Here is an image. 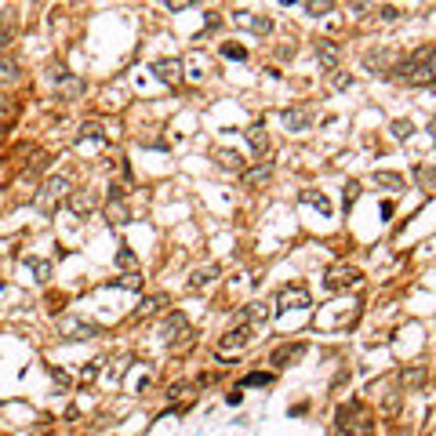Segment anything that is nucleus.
I'll return each mask as SVG.
<instances>
[{
    "label": "nucleus",
    "instance_id": "1",
    "mask_svg": "<svg viewBox=\"0 0 436 436\" xmlns=\"http://www.w3.org/2000/svg\"><path fill=\"white\" fill-rule=\"evenodd\" d=\"M160 338L168 342L171 349H182V345H189V342H193V327H189L186 313H168V316H164Z\"/></svg>",
    "mask_w": 436,
    "mask_h": 436
},
{
    "label": "nucleus",
    "instance_id": "2",
    "mask_svg": "<svg viewBox=\"0 0 436 436\" xmlns=\"http://www.w3.org/2000/svg\"><path fill=\"white\" fill-rule=\"evenodd\" d=\"M254 324H243V320H237V327H229L222 338H218V353H237V349H243L251 338H254Z\"/></svg>",
    "mask_w": 436,
    "mask_h": 436
},
{
    "label": "nucleus",
    "instance_id": "3",
    "mask_svg": "<svg viewBox=\"0 0 436 436\" xmlns=\"http://www.w3.org/2000/svg\"><path fill=\"white\" fill-rule=\"evenodd\" d=\"M316 120V106H309V102H302V106H291L284 109V127L294 135H302V131H309Z\"/></svg>",
    "mask_w": 436,
    "mask_h": 436
},
{
    "label": "nucleus",
    "instance_id": "4",
    "mask_svg": "<svg viewBox=\"0 0 436 436\" xmlns=\"http://www.w3.org/2000/svg\"><path fill=\"white\" fill-rule=\"evenodd\" d=\"M309 305H313V294L305 284H287L276 294V309H309Z\"/></svg>",
    "mask_w": 436,
    "mask_h": 436
},
{
    "label": "nucleus",
    "instance_id": "5",
    "mask_svg": "<svg viewBox=\"0 0 436 436\" xmlns=\"http://www.w3.org/2000/svg\"><path fill=\"white\" fill-rule=\"evenodd\" d=\"M106 222H109V226H127V222H131V208H127V200H124V189H120V186H113V189H109V200H106Z\"/></svg>",
    "mask_w": 436,
    "mask_h": 436
},
{
    "label": "nucleus",
    "instance_id": "6",
    "mask_svg": "<svg viewBox=\"0 0 436 436\" xmlns=\"http://www.w3.org/2000/svg\"><path fill=\"white\" fill-rule=\"evenodd\" d=\"M353 284H360V269H356V265H331L327 276H324V287L327 291H345V287H353Z\"/></svg>",
    "mask_w": 436,
    "mask_h": 436
},
{
    "label": "nucleus",
    "instance_id": "7",
    "mask_svg": "<svg viewBox=\"0 0 436 436\" xmlns=\"http://www.w3.org/2000/svg\"><path fill=\"white\" fill-rule=\"evenodd\" d=\"M58 335L66 342H87L98 335V324H87V320H58Z\"/></svg>",
    "mask_w": 436,
    "mask_h": 436
},
{
    "label": "nucleus",
    "instance_id": "8",
    "mask_svg": "<svg viewBox=\"0 0 436 436\" xmlns=\"http://www.w3.org/2000/svg\"><path fill=\"white\" fill-rule=\"evenodd\" d=\"M98 193H95V189H73V193L66 197V208L76 215V218H87V215H91L95 208H98Z\"/></svg>",
    "mask_w": 436,
    "mask_h": 436
},
{
    "label": "nucleus",
    "instance_id": "9",
    "mask_svg": "<svg viewBox=\"0 0 436 436\" xmlns=\"http://www.w3.org/2000/svg\"><path fill=\"white\" fill-rule=\"evenodd\" d=\"M273 313H276V305H273V302H248V305L240 309V320H243V324L262 327V324H265V320L273 316Z\"/></svg>",
    "mask_w": 436,
    "mask_h": 436
},
{
    "label": "nucleus",
    "instance_id": "10",
    "mask_svg": "<svg viewBox=\"0 0 436 436\" xmlns=\"http://www.w3.org/2000/svg\"><path fill=\"white\" fill-rule=\"evenodd\" d=\"M153 73L164 84H182V58H157L153 62Z\"/></svg>",
    "mask_w": 436,
    "mask_h": 436
},
{
    "label": "nucleus",
    "instance_id": "11",
    "mask_svg": "<svg viewBox=\"0 0 436 436\" xmlns=\"http://www.w3.org/2000/svg\"><path fill=\"white\" fill-rule=\"evenodd\" d=\"M316 58H320V66H324V69H338L342 47L335 41H327V36H320V41H316Z\"/></svg>",
    "mask_w": 436,
    "mask_h": 436
},
{
    "label": "nucleus",
    "instance_id": "12",
    "mask_svg": "<svg viewBox=\"0 0 436 436\" xmlns=\"http://www.w3.org/2000/svg\"><path fill=\"white\" fill-rule=\"evenodd\" d=\"M243 175V186L248 189H262V186H269V178H273V164H254V168H243L240 171Z\"/></svg>",
    "mask_w": 436,
    "mask_h": 436
},
{
    "label": "nucleus",
    "instance_id": "13",
    "mask_svg": "<svg viewBox=\"0 0 436 436\" xmlns=\"http://www.w3.org/2000/svg\"><path fill=\"white\" fill-rule=\"evenodd\" d=\"M69 189V175H51L44 182V193H41V208H51V200L62 197Z\"/></svg>",
    "mask_w": 436,
    "mask_h": 436
},
{
    "label": "nucleus",
    "instance_id": "14",
    "mask_svg": "<svg viewBox=\"0 0 436 436\" xmlns=\"http://www.w3.org/2000/svg\"><path fill=\"white\" fill-rule=\"evenodd\" d=\"M371 182H375L378 189H389V193H400V189L407 186V178L400 171H375V175H371Z\"/></svg>",
    "mask_w": 436,
    "mask_h": 436
},
{
    "label": "nucleus",
    "instance_id": "15",
    "mask_svg": "<svg viewBox=\"0 0 436 436\" xmlns=\"http://www.w3.org/2000/svg\"><path fill=\"white\" fill-rule=\"evenodd\" d=\"M243 138L251 142V149L259 153V157H265V153H269V135H265L262 124H248V127H243Z\"/></svg>",
    "mask_w": 436,
    "mask_h": 436
},
{
    "label": "nucleus",
    "instance_id": "16",
    "mask_svg": "<svg viewBox=\"0 0 436 436\" xmlns=\"http://www.w3.org/2000/svg\"><path fill=\"white\" fill-rule=\"evenodd\" d=\"M211 280H218V265H197L193 273H189V291H200V287H208Z\"/></svg>",
    "mask_w": 436,
    "mask_h": 436
},
{
    "label": "nucleus",
    "instance_id": "17",
    "mask_svg": "<svg viewBox=\"0 0 436 436\" xmlns=\"http://www.w3.org/2000/svg\"><path fill=\"white\" fill-rule=\"evenodd\" d=\"M233 19L240 25H248L251 33H273V19H265V15H248V11H237Z\"/></svg>",
    "mask_w": 436,
    "mask_h": 436
},
{
    "label": "nucleus",
    "instance_id": "18",
    "mask_svg": "<svg viewBox=\"0 0 436 436\" xmlns=\"http://www.w3.org/2000/svg\"><path fill=\"white\" fill-rule=\"evenodd\" d=\"M84 91H87V84L80 80V76H62V87H58V98H62V102L80 98Z\"/></svg>",
    "mask_w": 436,
    "mask_h": 436
},
{
    "label": "nucleus",
    "instance_id": "19",
    "mask_svg": "<svg viewBox=\"0 0 436 436\" xmlns=\"http://www.w3.org/2000/svg\"><path fill=\"white\" fill-rule=\"evenodd\" d=\"M215 160H218V168H222V171H233V175L243 171V157H240L237 149H218Z\"/></svg>",
    "mask_w": 436,
    "mask_h": 436
},
{
    "label": "nucleus",
    "instance_id": "20",
    "mask_svg": "<svg viewBox=\"0 0 436 436\" xmlns=\"http://www.w3.org/2000/svg\"><path fill=\"white\" fill-rule=\"evenodd\" d=\"M302 353H305V342H294V345H280V349L273 353V364H276V367H287L291 360H298Z\"/></svg>",
    "mask_w": 436,
    "mask_h": 436
},
{
    "label": "nucleus",
    "instance_id": "21",
    "mask_svg": "<svg viewBox=\"0 0 436 436\" xmlns=\"http://www.w3.org/2000/svg\"><path fill=\"white\" fill-rule=\"evenodd\" d=\"M164 302H168V298H164V294H149V298H146L142 305H138V309H135L131 316H135V320H146V316H157V313H160V305H164Z\"/></svg>",
    "mask_w": 436,
    "mask_h": 436
},
{
    "label": "nucleus",
    "instance_id": "22",
    "mask_svg": "<svg viewBox=\"0 0 436 436\" xmlns=\"http://www.w3.org/2000/svg\"><path fill=\"white\" fill-rule=\"evenodd\" d=\"M117 269H124V273H138V259H135V251L127 248V243L117 251Z\"/></svg>",
    "mask_w": 436,
    "mask_h": 436
},
{
    "label": "nucleus",
    "instance_id": "23",
    "mask_svg": "<svg viewBox=\"0 0 436 436\" xmlns=\"http://www.w3.org/2000/svg\"><path fill=\"white\" fill-rule=\"evenodd\" d=\"M400 378H404V386H407V393H411V389H418V386H422V382H426V367H422V364H415L411 371H407V367H404V375H400Z\"/></svg>",
    "mask_w": 436,
    "mask_h": 436
},
{
    "label": "nucleus",
    "instance_id": "24",
    "mask_svg": "<svg viewBox=\"0 0 436 436\" xmlns=\"http://www.w3.org/2000/svg\"><path fill=\"white\" fill-rule=\"evenodd\" d=\"M302 204H313V208H320L324 215H331V200L324 197V193H313V189H302V197H298Z\"/></svg>",
    "mask_w": 436,
    "mask_h": 436
},
{
    "label": "nucleus",
    "instance_id": "25",
    "mask_svg": "<svg viewBox=\"0 0 436 436\" xmlns=\"http://www.w3.org/2000/svg\"><path fill=\"white\" fill-rule=\"evenodd\" d=\"M415 178L422 189H436V168H426V164H418L415 168Z\"/></svg>",
    "mask_w": 436,
    "mask_h": 436
},
{
    "label": "nucleus",
    "instance_id": "26",
    "mask_svg": "<svg viewBox=\"0 0 436 436\" xmlns=\"http://www.w3.org/2000/svg\"><path fill=\"white\" fill-rule=\"evenodd\" d=\"M19 80V62L15 58H0V84Z\"/></svg>",
    "mask_w": 436,
    "mask_h": 436
},
{
    "label": "nucleus",
    "instance_id": "27",
    "mask_svg": "<svg viewBox=\"0 0 436 436\" xmlns=\"http://www.w3.org/2000/svg\"><path fill=\"white\" fill-rule=\"evenodd\" d=\"M389 131H393V138H400V142H404V138L415 135V124H411V120H393Z\"/></svg>",
    "mask_w": 436,
    "mask_h": 436
},
{
    "label": "nucleus",
    "instance_id": "28",
    "mask_svg": "<svg viewBox=\"0 0 436 436\" xmlns=\"http://www.w3.org/2000/svg\"><path fill=\"white\" fill-rule=\"evenodd\" d=\"M302 4H305L309 15H327V11L335 8V0H302Z\"/></svg>",
    "mask_w": 436,
    "mask_h": 436
},
{
    "label": "nucleus",
    "instance_id": "29",
    "mask_svg": "<svg viewBox=\"0 0 436 436\" xmlns=\"http://www.w3.org/2000/svg\"><path fill=\"white\" fill-rule=\"evenodd\" d=\"M30 265H33L36 280H41V284H47V280H51V262H44V259H30Z\"/></svg>",
    "mask_w": 436,
    "mask_h": 436
},
{
    "label": "nucleus",
    "instance_id": "30",
    "mask_svg": "<svg viewBox=\"0 0 436 436\" xmlns=\"http://www.w3.org/2000/svg\"><path fill=\"white\" fill-rule=\"evenodd\" d=\"M342 197H345V208H353L356 197H360V182H353V178H349V182H345V189H342Z\"/></svg>",
    "mask_w": 436,
    "mask_h": 436
},
{
    "label": "nucleus",
    "instance_id": "31",
    "mask_svg": "<svg viewBox=\"0 0 436 436\" xmlns=\"http://www.w3.org/2000/svg\"><path fill=\"white\" fill-rule=\"evenodd\" d=\"M117 284H120V287H127V291H138V287H142V276H138V273H124V276L117 280Z\"/></svg>",
    "mask_w": 436,
    "mask_h": 436
},
{
    "label": "nucleus",
    "instance_id": "32",
    "mask_svg": "<svg viewBox=\"0 0 436 436\" xmlns=\"http://www.w3.org/2000/svg\"><path fill=\"white\" fill-rule=\"evenodd\" d=\"M364 62H367V66H386V62H389V51H367Z\"/></svg>",
    "mask_w": 436,
    "mask_h": 436
},
{
    "label": "nucleus",
    "instance_id": "33",
    "mask_svg": "<svg viewBox=\"0 0 436 436\" xmlns=\"http://www.w3.org/2000/svg\"><path fill=\"white\" fill-rule=\"evenodd\" d=\"M375 15H378V19H382V22H396V19H400V11H396V8H393V4H382V8H378V11H375Z\"/></svg>",
    "mask_w": 436,
    "mask_h": 436
},
{
    "label": "nucleus",
    "instance_id": "34",
    "mask_svg": "<svg viewBox=\"0 0 436 436\" xmlns=\"http://www.w3.org/2000/svg\"><path fill=\"white\" fill-rule=\"evenodd\" d=\"M273 382V375H262V371H254V375L243 378V386H269Z\"/></svg>",
    "mask_w": 436,
    "mask_h": 436
},
{
    "label": "nucleus",
    "instance_id": "35",
    "mask_svg": "<svg viewBox=\"0 0 436 436\" xmlns=\"http://www.w3.org/2000/svg\"><path fill=\"white\" fill-rule=\"evenodd\" d=\"M222 55H226V58H248V51H243V47H233V44H222Z\"/></svg>",
    "mask_w": 436,
    "mask_h": 436
},
{
    "label": "nucleus",
    "instance_id": "36",
    "mask_svg": "<svg viewBox=\"0 0 436 436\" xmlns=\"http://www.w3.org/2000/svg\"><path fill=\"white\" fill-rule=\"evenodd\" d=\"M164 4H168L171 11H182V8H189V4H193V0H164Z\"/></svg>",
    "mask_w": 436,
    "mask_h": 436
},
{
    "label": "nucleus",
    "instance_id": "37",
    "mask_svg": "<svg viewBox=\"0 0 436 436\" xmlns=\"http://www.w3.org/2000/svg\"><path fill=\"white\" fill-rule=\"evenodd\" d=\"M335 87H353V76H345V73H338V76H335Z\"/></svg>",
    "mask_w": 436,
    "mask_h": 436
},
{
    "label": "nucleus",
    "instance_id": "38",
    "mask_svg": "<svg viewBox=\"0 0 436 436\" xmlns=\"http://www.w3.org/2000/svg\"><path fill=\"white\" fill-rule=\"evenodd\" d=\"M98 375V364H91V367H84V382H91Z\"/></svg>",
    "mask_w": 436,
    "mask_h": 436
},
{
    "label": "nucleus",
    "instance_id": "39",
    "mask_svg": "<svg viewBox=\"0 0 436 436\" xmlns=\"http://www.w3.org/2000/svg\"><path fill=\"white\" fill-rule=\"evenodd\" d=\"M429 131H433V138H436V120H433V124H429Z\"/></svg>",
    "mask_w": 436,
    "mask_h": 436
}]
</instances>
